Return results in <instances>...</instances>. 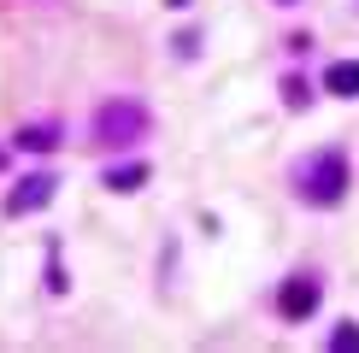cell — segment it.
Returning <instances> with one entry per match:
<instances>
[{
  "label": "cell",
  "instance_id": "cell-1",
  "mask_svg": "<svg viewBox=\"0 0 359 353\" xmlns=\"http://www.w3.org/2000/svg\"><path fill=\"white\" fill-rule=\"evenodd\" d=\"M294 195L306 206H336L348 195V159H341V147H318V153H306L294 165Z\"/></svg>",
  "mask_w": 359,
  "mask_h": 353
},
{
  "label": "cell",
  "instance_id": "cell-2",
  "mask_svg": "<svg viewBox=\"0 0 359 353\" xmlns=\"http://www.w3.org/2000/svg\"><path fill=\"white\" fill-rule=\"evenodd\" d=\"M147 130H154V118H147V106L142 100H107V106L95 112V141L100 147H136Z\"/></svg>",
  "mask_w": 359,
  "mask_h": 353
},
{
  "label": "cell",
  "instance_id": "cell-3",
  "mask_svg": "<svg viewBox=\"0 0 359 353\" xmlns=\"http://www.w3.org/2000/svg\"><path fill=\"white\" fill-rule=\"evenodd\" d=\"M53 176L48 171H36V176H24V183L18 188H12V195H6V218H29V212H41V206H48L53 200Z\"/></svg>",
  "mask_w": 359,
  "mask_h": 353
},
{
  "label": "cell",
  "instance_id": "cell-4",
  "mask_svg": "<svg viewBox=\"0 0 359 353\" xmlns=\"http://www.w3.org/2000/svg\"><path fill=\"white\" fill-rule=\"evenodd\" d=\"M277 312L289 318V324L312 318V312H318V277H289V283H283V294H277Z\"/></svg>",
  "mask_w": 359,
  "mask_h": 353
},
{
  "label": "cell",
  "instance_id": "cell-5",
  "mask_svg": "<svg viewBox=\"0 0 359 353\" xmlns=\"http://www.w3.org/2000/svg\"><path fill=\"white\" fill-rule=\"evenodd\" d=\"M324 88H330V95H341V100H359V59H330Z\"/></svg>",
  "mask_w": 359,
  "mask_h": 353
},
{
  "label": "cell",
  "instance_id": "cell-6",
  "mask_svg": "<svg viewBox=\"0 0 359 353\" xmlns=\"http://www.w3.org/2000/svg\"><path fill=\"white\" fill-rule=\"evenodd\" d=\"M18 147H24V153H48V147H59V124H24L18 130Z\"/></svg>",
  "mask_w": 359,
  "mask_h": 353
},
{
  "label": "cell",
  "instance_id": "cell-7",
  "mask_svg": "<svg viewBox=\"0 0 359 353\" xmlns=\"http://www.w3.org/2000/svg\"><path fill=\"white\" fill-rule=\"evenodd\" d=\"M142 183H147V165H118V171H107V188H112V195H136Z\"/></svg>",
  "mask_w": 359,
  "mask_h": 353
},
{
  "label": "cell",
  "instance_id": "cell-8",
  "mask_svg": "<svg viewBox=\"0 0 359 353\" xmlns=\"http://www.w3.org/2000/svg\"><path fill=\"white\" fill-rule=\"evenodd\" d=\"M330 353H359V324H341V330H330Z\"/></svg>",
  "mask_w": 359,
  "mask_h": 353
},
{
  "label": "cell",
  "instance_id": "cell-9",
  "mask_svg": "<svg viewBox=\"0 0 359 353\" xmlns=\"http://www.w3.org/2000/svg\"><path fill=\"white\" fill-rule=\"evenodd\" d=\"M283 100H289V106H306V83L289 77V83H283Z\"/></svg>",
  "mask_w": 359,
  "mask_h": 353
},
{
  "label": "cell",
  "instance_id": "cell-10",
  "mask_svg": "<svg viewBox=\"0 0 359 353\" xmlns=\"http://www.w3.org/2000/svg\"><path fill=\"white\" fill-rule=\"evenodd\" d=\"M283 6H289V0H283Z\"/></svg>",
  "mask_w": 359,
  "mask_h": 353
}]
</instances>
